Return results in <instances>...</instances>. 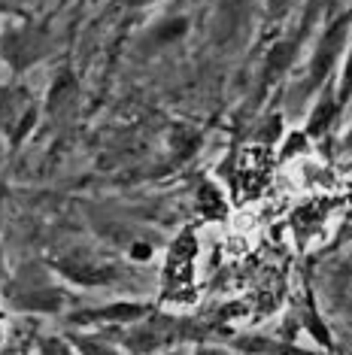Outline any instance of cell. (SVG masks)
I'll use <instances>...</instances> for the list:
<instances>
[{
	"instance_id": "1",
	"label": "cell",
	"mask_w": 352,
	"mask_h": 355,
	"mask_svg": "<svg viewBox=\"0 0 352 355\" xmlns=\"http://www.w3.org/2000/svg\"><path fill=\"white\" fill-rule=\"evenodd\" d=\"M349 31H352V12H340L337 19L322 31V37L316 40L313 55H310V64H307V88L310 92L328 85L334 67H337L343 61V55H346V46L352 40Z\"/></svg>"
},
{
	"instance_id": "2",
	"label": "cell",
	"mask_w": 352,
	"mask_h": 355,
	"mask_svg": "<svg viewBox=\"0 0 352 355\" xmlns=\"http://www.w3.org/2000/svg\"><path fill=\"white\" fill-rule=\"evenodd\" d=\"M37 122V107L30 101L28 88L0 85V134L10 137L12 146L25 140V134Z\"/></svg>"
},
{
	"instance_id": "3",
	"label": "cell",
	"mask_w": 352,
	"mask_h": 355,
	"mask_svg": "<svg viewBox=\"0 0 352 355\" xmlns=\"http://www.w3.org/2000/svg\"><path fill=\"white\" fill-rule=\"evenodd\" d=\"M3 295L15 310H25V313H58L64 304L61 288H55L49 279L37 277V273H28V282L21 277L12 279Z\"/></svg>"
},
{
	"instance_id": "4",
	"label": "cell",
	"mask_w": 352,
	"mask_h": 355,
	"mask_svg": "<svg viewBox=\"0 0 352 355\" xmlns=\"http://www.w3.org/2000/svg\"><path fill=\"white\" fill-rule=\"evenodd\" d=\"M49 52V37L37 28H10L0 34V58L12 70H28Z\"/></svg>"
},
{
	"instance_id": "5",
	"label": "cell",
	"mask_w": 352,
	"mask_h": 355,
	"mask_svg": "<svg viewBox=\"0 0 352 355\" xmlns=\"http://www.w3.org/2000/svg\"><path fill=\"white\" fill-rule=\"evenodd\" d=\"M55 270H58L64 279L76 282V286H109V282L118 277V270L109 261H100V258H91L82 252L58 258Z\"/></svg>"
},
{
	"instance_id": "6",
	"label": "cell",
	"mask_w": 352,
	"mask_h": 355,
	"mask_svg": "<svg viewBox=\"0 0 352 355\" xmlns=\"http://www.w3.org/2000/svg\"><path fill=\"white\" fill-rule=\"evenodd\" d=\"M152 316V306L140 301H116L107 306H94V310L73 313L70 322L73 325H134Z\"/></svg>"
},
{
	"instance_id": "7",
	"label": "cell",
	"mask_w": 352,
	"mask_h": 355,
	"mask_svg": "<svg viewBox=\"0 0 352 355\" xmlns=\"http://www.w3.org/2000/svg\"><path fill=\"white\" fill-rule=\"evenodd\" d=\"M255 0H219L213 19V37L219 43H234L249 31L252 25Z\"/></svg>"
},
{
	"instance_id": "8",
	"label": "cell",
	"mask_w": 352,
	"mask_h": 355,
	"mask_svg": "<svg viewBox=\"0 0 352 355\" xmlns=\"http://www.w3.org/2000/svg\"><path fill=\"white\" fill-rule=\"evenodd\" d=\"M340 110H343V103L337 98V85H325V92H319V101L313 103V110H310V119H307V137L313 140V137H322L331 131V125H334V119L340 116Z\"/></svg>"
},
{
	"instance_id": "9",
	"label": "cell",
	"mask_w": 352,
	"mask_h": 355,
	"mask_svg": "<svg viewBox=\"0 0 352 355\" xmlns=\"http://www.w3.org/2000/svg\"><path fill=\"white\" fill-rule=\"evenodd\" d=\"M195 255H197L195 237H191V234H182V237L170 246V255H167V282H170V286H176V288L188 286L191 268H195Z\"/></svg>"
},
{
	"instance_id": "10",
	"label": "cell",
	"mask_w": 352,
	"mask_h": 355,
	"mask_svg": "<svg viewBox=\"0 0 352 355\" xmlns=\"http://www.w3.org/2000/svg\"><path fill=\"white\" fill-rule=\"evenodd\" d=\"M298 46H301L298 37L276 40V43L270 46L267 58H264V79H267V83H274V79H279L283 73H289V67L294 64V55H298Z\"/></svg>"
},
{
	"instance_id": "11",
	"label": "cell",
	"mask_w": 352,
	"mask_h": 355,
	"mask_svg": "<svg viewBox=\"0 0 352 355\" xmlns=\"http://www.w3.org/2000/svg\"><path fill=\"white\" fill-rule=\"evenodd\" d=\"M70 343L76 346L79 355H118L116 346H109L107 340H100V337H94V334H73Z\"/></svg>"
},
{
	"instance_id": "12",
	"label": "cell",
	"mask_w": 352,
	"mask_h": 355,
	"mask_svg": "<svg viewBox=\"0 0 352 355\" xmlns=\"http://www.w3.org/2000/svg\"><path fill=\"white\" fill-rule=\"evenodd\" d=\"M186 28H188L186 19H164L152 28V40H155V43H173V40H179L186 34Z\"/></svg>"
},
{
	"instance_id": "13",
	"label": "cell",
	"mask_w": 352,
	"mask_h": 355,
	"mask_svg": "<svg viewBox=\"0 0 352 355\" xmlns=\"http://www.w3.org/2000/svg\"><path fill=\"white\" fill-rule=\"evenodd\" d=\"M337 98H340L343 107H346V103L352 101V40H349V46H346V55H343V61H340Z\"/></svg>"
},
{
	"instance_id": "14",
	"label": "cell",
	"mask_w": 352,
	"mask_h": 355,
	"mask_svg": "<svg viewBox=\"0 0 352 355\" xmlns=\"http://www.w3.org/2000/svg\"><path fill=\"white\" fill-rule=\"evenodd\" d=\"M37 355H79L70 337H39L37 340Z\"/></svg>"
},
{
	"instance_id": "15",
	"label": "cell",
	"mask_w": 352,
	"mask_h": 355,
	"mask_svg": "<svg viewBox=\"0 0 352 355\" xmlns=\"http://www.w3.org/2000/svg\"><path fill=\"white\" fill-rule=\"evenodd\" d=\"M301 0H261V6H264V12H267V19H285L294 6H298Z\"/></svg>"
},
{
	"instance_id": "16",
	"label": "cell",
	"mask_w": 352,
	"mask_h": 355,
	"mask_svg": "<svg viewBox=\"0 0 352 355\" xmlns=\"http://www.w3.org/2000/svg\"><path fill=\"white\" fill-rule=\"evenodd\" d=\"M125 10H146V6H155L158 0H118Z\"/></svg>"
},
{
	"instance_id": "17",
	"label": "cell",
	"mask_w": 352,
	"mask_h": 355,
	"mask_svg": "<svg viewBox=\"0 0 352 355\" xmlns=\"http://www.w3.org/2000/svg\"><path fill=\"white\" fill-rule=\"evenodd\" d=\"M325 3V10H340L343 3H349V0H322Z\"/></svg>"
},
{
	"instance_id": "18",
	"label": "cell",
	"mask_w": 352,
	"mask_h": 355,
	"mask_svg": "<svg viewBox=\"0 0 352 355\" xmlns=\"http://www.w3.org/2000/svg\"><path fill=\"white\" fill-rule=\"evenodd\" d=\"M195 355H231V352H225V349H210V346H206V349H197Z\"/></svg>"
},
{
	"instance_id": "19",
	"label": "cell",
	"mask_w": 352,
	"mask_h": 355,
	"mask_svg": "<svg viewBox=\"0 0 352 355\" xmlns=\"http://www.w3.org/2000/svg\"><path fill=\"white\" fill-rule=\"evenodd\" d=\"M0 258H3V252H0ZM0 295H3V268H0Z\"/></svg>"
}]
</instances>
